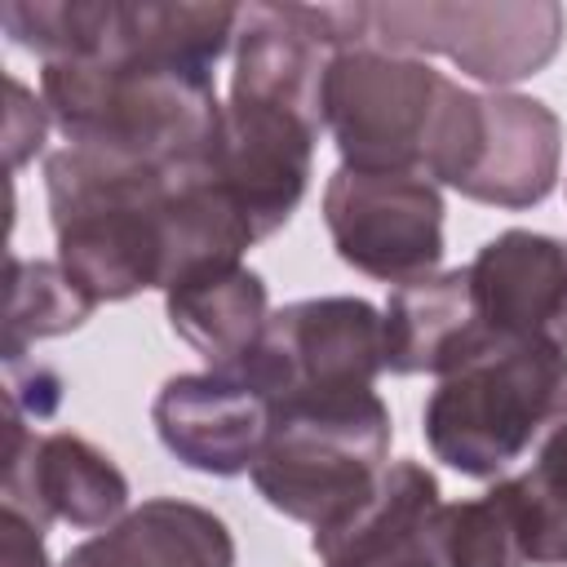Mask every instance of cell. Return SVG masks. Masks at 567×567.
I'll return each instance as SVG.
<instances>
[{
  "label": "cell",
  "mask_w": 567,
  "mask_h": 567,
  "mask_svg": "<svg viewBox=\"0 0 567 567\" xmlns=\"http://www.w3.org/2000/svg\"><path fill=\"white\" fill-rule=\"evenodd\" d=\"M4 509L22 514L40 532L49 523H71L80 532H106L111 523L128 514V478L89 439L66 434V430L31 434L27 421L9 412Z\"/></svg>",
  "instance_id": "11"
},
{
  "label": "cell",
  "mask_w": 567,
  "mask_h": 567,
  "mask_svg": "<svg viewBox=\"0 0 567 567\" xmlns=\"http://www.w3.org/2000/svg\"><path fill=\"white\" fill-rule=\"evenodd\" d=\"M9 168H22L40 146H44V133H49V111L44 102L31 97V89L22 80H9Z\"/></svg>",
  "instance_id": "22"
},
{
  "label": "cell",
  "mask_w": 567,
  "mask_h": 567,
  "mask_svg": "<svg viewBox=\"0 0 567 567\" xmlns=\"http://www.w3.org/2000/svg\"><path fill=\"white\" fill-rule=\"evenodd\" d=\"M439 478L421 461H390L377 492L337 527L315 532L310 549L323 567H434L430 523Z\"/></svg>",
  "instance_id": "16"
},
{
  "label": "cell",
  "mask_w": 567,
  "mask_h": 567,
  "mask_svg": "<svg viewBox=\"0 0 567 567\" xmlns=\"http://www.w3.org/2000/svg\"><path fill=\"white\" fill-rule=\"evenodd\" d=\"M470 284L492 341L567 354V239L501 230L474 252Z\"/></svg>",
  "instance_id": "13"
},
{
  "label": "cell",
  "mask_w": 567,
  "mask_h": 567,
  "mask_svg": "<svg viewBox=\"0 0 567 567\" xmlns=\"http://www.w3.org/2000/svg\"><path fill=\"white\" fill-rule=\"evenodd\" d=\"M563 159V120L527 93H483V142L470 177L456 186L474 204L532 208L549 199Z\"/></svg>",
  "instance_id": "15"
},
{
  "label": "cell",
  "mask_w": 567,
  "mask_h": 567,
  "mask_svg": "<svg viewBox=\"0 0 567 567\" xmlns=\"http://www.w3.org/2000/svg\"><path fill=\"white\" fill-rule=\"evenodd\" d=\"M434 567H532L505 478L474 501L439 505L430 523Z\"/></svg>",
  "instance_id": "19"
},
{
  "label": "cell",
  "mask_w": 567,
  "mask_h": 567,
  "mask_svg": "<svg viewBox=\"0 0 567 567\" xmlns=\"http://www.w3.org/2000/svg\"><path fill=\"white\" fill-rule=\"evenodd\" d=\"M0 567H53L44 554V532L13 509L0 518Z\"/></svg>",
  "instance_id": "23"
},
{
  "label": "cell",
  "mask_w": 567,
  "mask_h": 567,
  "mask_svg": "<svg viewBox=\"0 0 567 567\" xmlns=\"http://www.w3.org/2000/svg\"><path fill=\"white\" fill-rule=\"evenodd\" d=\"M567 35L554 0H390L368 9V44L381 53H443L478 84L505 89L545 71Z\"/></svg>",
  "instance_id": "7"
},
{
  "label": "cell",
  "mask_w": 567,
  "mask_h": 567,
  "mask_svg": "<svg viewBox=\"0 0 567 567\" xmlns=\"http://www.w3.org/2000/svg\"><path fill=\"white\" fill-rule=\"evenodd\" d=\"M40 102L66 146L151 168H199L221 146L213 75L66 58L40 66Z\"/></svg>",
  "instance_id": "3"
},
{
  "label": "cell",
  "mask_w": 567,
  "mask_h": 567,
  "mask_svg": "<svg viewBox=\"0 0 567 567\" xmlns=\"http://www.w3.org/2000/svg\"><path fill=\"white\" fill-rule=\"evenodd\" d=\"M381 332H385V368L394 377H416V372L447 377L487 346H496L478 315L470 266L434 270L390 288L381 310Z\"/></svg>",
  "instance_id": "14"
},
{
  "label": "cell",
  "mask_w": 567,
  "mask_h": 567,
  "mask_svg": "<svg viewBox=\"0 0 567 567\" xmlns=\"http://www.w3.org/2000/svg\"><path fill=\"white\" fill-rule=\"evenodd\" d=\"M319 124L230 97L226 102V124H221V146L208 159L213 182L221 195L235 204V213L248 221L252 239H270L288 217L297 213L306 186H310V159L319 142Z\"/></svg>",
  "instance_id": "10"
},
{
  "label": "cell",
  "mask_w": 567,
  "mask_h": 567,
  "mask_svg": "<svg viewBox=\"0 0 567 567\" xmlns=\"http://www.w3.org/2000/svg\"><path fill=\"white\" fill-rule=\"evenodd\" d=\"M390 439V408L372 385L275 403L252 487L284 518L328 532L377 492Z\"/></svg>",
  "instance_id": "5"
},
{
  "label": "cell",
  "mask_w": 567,
  "mask_h": 567,
  "mask_svg": "<svg viewBox=\"0 0 567 567\" xmlns=\"http://www.w3.org/2000/svg\"><path fill=\"white\" fill-rule=\"evenodd\" d=\"M62 403V377L44 363L9 359L4 363V412H18L22 421H44Z\"/></svg>",
  "instance_id": "21"
},
{
  "label": "cell",
  "mask_w": 567,
  "mask_h": 567,
  "mask_svg": "<svg viewBox=\"0 0 567 567\" xmlns=\"http://www.w3.org/2000/svg\"><path fill=\"white\" fill-rule=\"evenodd\" d=\"M567 425V354L549 346L496 341L425 399L421 434L430 452L465 478H501L536 456Z\"/></svg>",
  "instance_id": "4"
},
{
  "label": "cell",
  "mask_w": 567,
  "mask_h": 567,
  "mask_svg": "<svg viewBox=\"0 0 567 567\" xmlns=\"http://www.w3.org/2000/svg\"><path fill=\"white\" fill-rule=\"evenodd\" d=\"M323 128L346 168L416 173L456 190L478 159L483 93L461 89L421 58L359 44L328 62Z\"/></svg>",
  "instance_id": "2"
},
{
  "label": "cell",
  "mask_w": 567,
  "mask_h": 567,
  "mask_svg": "<svg viewBox=\"0 0 567 567\" xmlns=\"http://www.w3.org/2000/svg\"><path fill=\"white\" fill-rule=\"evenodd\" d=\"M323 226L346 266L412 284L443 261V190L416 173L337 168L323 186Z\"/></svg>",
  "instance_id": "9"
},
{
  "label": "cell",
  "mask_w": 567,
  "mask_h": 567,
  "mask_svg": "<svg viewBox=\"0 0 567 567\" xmlns=\"http://www.w3.org/2000/svg\"><path fill=\"white\" fill-rule=\"evenodd\" d=\"M168 328L217 372H230L257 346L270 319V292L244 261H217L182 275L164 292Z\"/></svg>",
  "instance_id": "18"
},
{
  "label": "cell",
  "mask_w": 567,
  "mask_h": 567,
  "mask_svg": "<svg viewBox=\"0 0 567 567\" xmlns=\"http://www.w3.org/2000/svg\"><path fill=\"white\" fill-rule=\"evenodd\" d=\"M266 403L368 390L385 372L381 310L363 297H306L270 310L257 346L239 368Z\"/></svg>",
  "instance_id": "8"
},
{
  "label": "cell",
  "mask_w": 567,
  "mask_h": 567,
  "mask_svg": "<svg viewBox=\"0 0 567 567\" xmlns=\"http://www.w3.org/2000/svg\"><path fill=\"white\" fill-rule=\"evenodd\" d=\"M0 27L40 62L93 58L133 62L186 75H213L217 58L235 49L239 4L190 0H9Z\"/></svg>",
  "instance_id": "6"
},
{
  "label": "cell",
  "mask_w": 567,
  "mask_h": 567,
  "mask_svg": "<svg viewBox=\"0 0 567 567\" xmlns=\"http://www.w3.org/2000/svg\"><path fill=\"white\" fill-rule=\"evenodd\" d=\"M151 421L159 443L186 470L235 478L252 474L266 447L270 403L248 377L208 368L168 377L151 403Z\"/></svg>",
  "instance_id": "12"
},
{
  "label": "cell",
  "mask_w": 567,
  "mask_h": 567,
  "mask_svg": "<svg viewBox=\"0 0 567 567\" xmlns=\"http://www.w3.org/2000/svg\"><path fill=\"white\" fill-rule=\"evenodd\" d=\"M58 266L102 306L146 288L168 292L182 275L244 261L257 244L248 221L199 168H151L84 146L44 159Z\"/></svg>",
  "instance_id": "1"
},
{
  "label": "cell",
  "mask_w": 567,
  "mask_h": 567,
  "mask_svg": "<svg viewBox=\"0 0 567 567\" xmlns=\"http://www.w3.org/2000/svg\"><path fill=\"white\" fill-rule=\"evenodd\" d=\"M97 301L58 266V261H22L9 257V315H4V363L22 359L27 346L44 337L75 332Z\"/></svg>",
  "instance_id": "20"
},
{
  "label": "cell",
  "mask_w": 567,
  "mask_h": 567,
  "mask_svg": "<svg viewBox=\"0 0 567 567\" xmlns=\"http://www.w3.org/2000/svg\"><path fill=\"white\" fill-rule=\"evenodd\" d=\"M62 567H235V536L195 501L151 496L106 532L80 540Z\"/></svg>",
  "instance_id": "17"
}]
</instances>
